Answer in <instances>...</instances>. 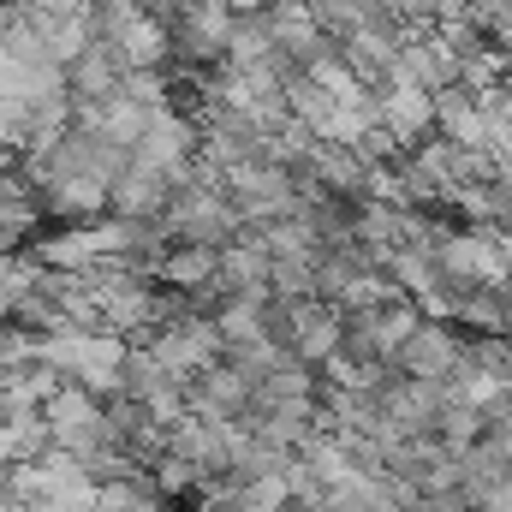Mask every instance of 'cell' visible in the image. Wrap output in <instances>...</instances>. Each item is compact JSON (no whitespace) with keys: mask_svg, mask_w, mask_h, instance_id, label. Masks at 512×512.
Listing matches in <instances>:
<instances>
[{"mask_svg":"<svg viewBox=\"0 0 512 512\" xmlns=\"http://www.w3.org/2000/svg\"><path fill=\"white\" fill-rule=\"evenodd\" d=\"M251 393H256L251 376H239L227 358H215L209 370H197V376H191V411H203V417H215V423L245 429V417H251Z\"/></svg>","mask_w":512,"mask_h":512,"instance_id":"6da1fadb","label":"cell"},{"mask_svg":"<svg viewBox=\"0 0 512 512\" xmlns=\"http://www.w3.org/2000/svg\"><path fill=\"white\" fill-rule=\"evenodd\" d=\"M215 274H221V251H209V245H173L155 280H167V286H185V292H197V286H209Z\"/></svg>","mask_w":512,"mask_h":512,"instance_id":"7a4b0ae2","label":"cell"}]
</instances>
